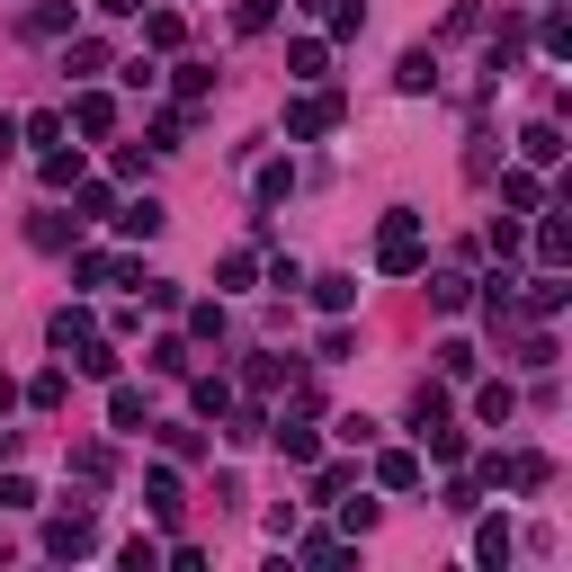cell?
Masks as SVG:
<instances>
[{
	"label": "cell",
	"mask_w": 572,
	"mask_h": 572,
	"mask_svg": "<svg viewBox=\"0 0 572 572\" xmlns=\"http://www.w3.org/2000/svg\"><path fill=\"white\" fill-rule=\"evenodd\" d=\"M153 376H188V340H153V358H143Z\"/></svg>",
	"instance_id": "27"
},
{
	"label": "cell",
	"mask_w": 572,
	"mask_h": 572,
	"mask_svg": "<svg viewBox=\"0 0 572 572\" xmlns=\"http://www.w3.org/2000/svg\"><path fill=\"white\" fill-rule=\"evenodd\" d=\"M108 420H117V429H153V411H143V394H134V385H117V394H108Z\"/></svg>",
	"instance_id": "22"
},
{
	"label": "cell",
	"mask_w": 572,
	"mask_h": 572,
	"mask_svg": "<svg viewBox=\"0 0 572 572\" xmlns=\"http://www.w3.org/2000/svg\"><path fill=\"white\" fill-rule=\"evenodd\" d=\"M179 36H188L179 10H153V19H143V45H153V54H179Z\"/></svg>",
	"instance_id": "17"
},
{
	"label": "cell",
	"mask_w": 572,
	"mask_h": 572,
	"mask_svg": "<svg viewBox=\"0 0 572 572\" xmlns=\"http://www.w3.org/2000/svg\"><path fill=\"white\" fill-rule=\"evenodd\" d=\"M394 81H403V99H420V90H439V54H429V45H411Z\"/></svg>",
	"instance_id": "9"
},
{
	"label": "cell",
	"mask_w": 572,
	"mask_h": 572,
	"mask_svg": "<svg viewBox=\"0 0 572 572\" xmlns=\"http://www.w3.org/2000/svg\"><path fill=\"white\" fill-rule=\"evenodd\" d=\"M268 439H277V457H286V465H314V448H322V439H314V429H305V420H277V429H268Z\"/></svg>",
	"instance_id": "12"
},
{
	"label": "cell",
	"mask_w": 572,
	"mask_h": 572,
	"mask_svg": "<svg viewBox=\"0 0 572 572\" xmlns=\"http://www.w3.org/2000/svg\"><path fill=\"white\" fill-rule=\"evenodd\" d=\"M519 153H528V162H563V125H546V117H537V125L519 134Z\"/></svg>",
	"instance_id": "20"
},
{
	"label": "cell",
	"mask_w": 572,
	"mask_h": 572,
	"mask_svg": "<svg viewBox=\"0 0 572 572\" xmlns=\"http://www.w3.org/2000/svg\"><path fill=\"white\" fill-rule=\"evenodd\" d=\"M546 474H554L546 457H483V474H474V483H510V492H537Z\"/></svg>",
	"instance_id": "4"
},
{
	"label": "cell",
	"mask_w": 572,
	"mask_h": 572,
	"mask_svg": "<svg viewBox=\"0 0 572 572\" xmlns=\"http://www.w3.org/2000/svg\"><path fill=\"white\" fill-rule=\"evenodd\" d=\"M143 510H153L162 528H179V510H188V501H179V474H170V465H153V474H143Z\"/></svg>",
	"instance_id": "6"
},
{
	"label": "cell",
	"mask_w": 572,
	"mask_h": 572,
	"mask_svg": "<svg viewBox=\"0 0 572 572\" xmlns=\"http://www.w3.org/2000/svg\"><path fill=\"white\" fill-rule=\"evenodd\" d=\"M63 63H72V72H108V45H99V36H81V45L63 54Z\"/></svg>",
	"instance_id": "42"
},
{
	"label": "cell",
	"mask_w": 572,
	"mask_h": 572,
	"mask_svg": "<svg viewBox=\"0 0 572 572\" xmlns=\"http://www.w3.org/2000/svg\"><path fill=\"white\" fill-rule=\"evenodd\" d=\"M0 510H36V483L28 474H0Z\"/></svg>",
	"instance_id": "35"
},
{
	"label": "cell",
	"mask_w": 572,
	"mask_h": 572,
	"mask_svg": "<svg viewBox=\"0 0 572 572\" xmlns=\"http://www.w3.org/2000/svg\"><path fill=\"white\" fill-rule=\"evenodd\" d=\"M206 90H215V72H206V63H179V99H188V108H197V99H206Z\"/></svg>",
	"instance_id": "38"
},
{
	"label": "cell",
	"mask_w": 572,
	"mask_h": 572,
	"mask_svg": "<svg viewBox=\"0 0 572 572\" xmlns=\"http://www.w3.org/2000/svg\"><path fill=\"white\" fill-rule=\"evenodd\" d=\"M251 403H268V394H286V385H296V367H286V358H251Z\"/></svg>",
	"instance_id": "11"
},
{
	"label": "cell",
	"mask_w": 572,
	"mask_h": 572,
	"mask_svg": "<svg viewBox=\"0 0 572 572\" xmlns=\"http://www.w3.org/2000/svg\"><path fill=\"white\" fill-rule=\"evenodd\" d=\"M28 242H36V251H72V242H81V224H63V215H36Z\"/></svg>",
	"instance_id": "21"
},
{
	"label": "cell",
	"mask_w": 572,
	"mask_h": 572,
	"mask_svg": "<svg viewBox=\"0 0 572 572\" xmlns=\"http://www.w3.org/2000/svg\"><path fill=\"white\" fill-rule=\"evenodd\" d=\"M90 546H99V519H90V501H72V510H54V519H45V554H54V563H81Z\"/></svg>",
	"instance_id": "2"
},
{
	"label": "cell",
	"mask_w": 572,
	"mask_h": 572,
	"mask_svg": "<svg viewBox=\"0 0 572 572\" xmlns=\"http://www.w3.org/2000/svg\"><path fill=\"white\" fill-rule=\"evenodd\" d=\"M188 394H197V411H206V420H224V411H233V385H224V376H197Z\"/></svg>",
	"instance_id": "25"
},
{
	"label": "cell",
	"mask_w": 572,
	"mask_h": 572,
	"mask_svg": "<svg viewBox=\"0 0 572 572\" xmlns=\"http://www.w3.org/2000/svg\"><path fill=\"white\" fill-rule=\"evenodd\" d=\"M314 305H322V314H349V305H358V277H314Z\"/></svg>",
	"instance_id": "23"
},
{
	"label": "cell",
	"mask_w": 572,
	"mask_h": 572,
	"mask_svg": "<svg viewBox=\"0 0 572 572\" xmlns=\"http://www.w3.org/2000/svg\"><path fill=\"white\" fill-rule=\"evenodd\" d=\"M72 125L81 134H117V99L108 90H72Z\"/></svg>",
	"instance_id": "8"
},
{
	"label": "cell",
	"mask_w": 572,
	"mask_h": 572,
	"mask_svg": "<svg viewBox=\"0 0 572 572\" xmlns=\"http://www.w3.org/2000/svg\"><path fill=\"white\" fill-rule=\"evenodd\" d=\"M305 10L331 19V36H358V28H367V10H358V0H305Z\"/></svg>",
	"instance_id": "18"
},
{
	"label": "cell",
	"mask_w": 572,
	"mask_h": 572,
	"mask_svg": "<svg viewBox=\"0 0 572 572\" xmlns=\"http://www.w3.org/2000/svg\"><path fill=\"white\" fill-rule=\"evenodd\" d=\"M81 331H90V314H81V305H63V314L45 322V340H54V349H72V340H81Z\"/></svg>",
	"instance_id": "28"
},
{
	"label": "cell",
	"mask_w": 572,
	"mask_h": 572,
	"mask_svg": "<svg viewBox=\"0 0 572 572\" xmlns=\"http://www.w3.org/2000/svg\"><path fill=\"white\" fill-rule=\"evenodd\" d=\"M349 483H358V474H349V465H322V474H314V501H340V492H349Z\"/></svg>",
	"instance_id": "44"
},
{
	"label": "cell",
	"mask_w": 572,
	"mask_h": 572,
	"mask_svg": "<svg viewBox=\"0 0 572 572\" xmlns=\"http://www.w3.org/2000/svg\"><path fill=\"white\" fill-rule=\"evenodd\" d=\"M429 305H439V314H465V305H474V277L439 268V277H429Z\"/></svg>",
	"instance_id": "14"
},
{
	"label": "cell",
	"mask_w": 572,
	"mask_h": 572,
	"mask_svg": "<svg viewBox=\"0 0 572 572\" xmlns=\"http://www.w3.org/2000/svg\"><path fill=\"white\" fill-rule=\"evenodd\" d=\"M224 420H233V429H224V439H233V448H251V439H268V420H260V403H251V411H224Z\"/></svg>",
	"instance_id": "32"
},
{
	"label": "cell",
	"mask_w": 572,
	"mask_h": 572,
	"mask_svg": "<svg viewBox=\"0 0 572 572\" xmlns=\"http://www.w3.org/2000/svg\"><path fill=\"white\" fill-rule=\"evenodd\" d=\"M72 367H81V376H117V349L99 331H81V340H72Z\"/></svg>",
	"instance_id": "15"
},
{
	"label": "cell",
	"mask_w": 572,
	"mask_h": 572,
	"mask_svg": "<svg viewBox=\"0 0 572 572\" xmlns=\"http://www.w3.org/2000/svg\"><path fill=\"white\" fill-rule=\"evenodd\" d=\"M439 376H474V349L465 340H439Z\"/></svg>",
	"instance_id": "40"
},
{
	"label": "cell",
	"mask_w": 572,
	"mask_h": 572,
	"mask_svg": "<svg viewBox=\"0 0 572 572\" xmlns=\"http://www.w3.org/2000/svg\"><path fill=\"white\" fill-rule=\"evenodd\" d=\"M81 179V153H45V188H72Z\"/></svg>",
	"instance_id": "43"
},
{
	"label": "cell",
	"mask_w": 572,
	"mask_h": 572,
	"mask_svg": "<svg viewBox=\"0 0 572 572\" xmlns=\"http://www.w3.org/2000/svg\"><path fill=\"white\" fill-rule=\"evenodd\" d=\"M420 448L439 457V465H457V457H465V429H457V420H420Z\"/></svg>",
	"instance_id": "13"
},
{
	"label": "cell",
	"mask_w": 572,
	"mask_h": 572,
	"mask_svg": "<svg viewBox=\"0 0 572 572\" xmlns=\"http://www.w3.org/2000/svg\"><path fill=\"white\" fill-rule=\"evenodd\" d=\"M10 403H19V385H10V376H0V411H10Z\"/></svg>",
	"instance_id": "47"
},
{
	"label": "cell",
	"mask_w": 572,
	"mask_h": 572,
	"mask_svg": "<svg viewBox=\"0 0 572 572\" xmlns=\"http://www.w3.org/2000/svg\"><path fill=\"white\" fill-rule=\"evenodd\" d=\"M286 72H296V81H331V45H314V36H305L296 54H286Z\"/></svg>",
	"instance_id": "19"
},
{
	"label": "cell",
	"mask_w": 572,
	"mask_h": 572,
	"mask_svg": "<svg viewBox=\"0 0 572 572\" xmlns=\"http://www.w3.org/2000/svg\"><path fill=\"white\" fill-rule=\"evenodd\" d=\"M305 563H314V572H331V563H349V546H340V537H305Z\"/></svg>",
	"instance_id": "37"
},
{
	"label": "cell",
	"mask_w": 572,
	"mask_h": 572,
	"mask_svg": "<svg viewBox=\"0 0 572 572\" xmlns=\"http://www.w3.org/2000/svg\"><path fill=\"white\" fill-rule=\"evenodd\" d=\"M510 554H519V537H510V519H483V528H474V563H483V572H501V563H510Z\"/></svg>",
	"instance_id": "7"
},
{
	"label": "cell",
	"mask_w": 572,
	"mask_h": 572,
	"mask_svg": "<svg viewBox=\"0 0 572 572\" xmlns=\"http://www.w3.org/2000/svg\"><path fill=\"white\" fill-rule=\"evenodd\" d=\"M537 260H546V268H563V260H572V233L554 224V215H546V224H537Z\"/></svg>",
	"instance_id": "26"
},
{
	"label": "cell",
	"mask_w": 572,
	"mask_h": 572,
	"mask_svg": "<svg viewBox=\"0 0 572 572\" xmlns=\"http://www.w3.org/2000/svg\"><path fill=\"white\" fill-rule=\"evenodd\" d=\"M19 28H28V36H63V28H72V10H63V0H45V10H28Z\"/></svg>",
	"instance_id": "31"
},
{
	"label": "cell",
	"mask_w": 572,
	"mask_h": 572,
	"mask_svg": "<svg viewBox=\"0 0 572 572\" xmlns=\"http://www.w3.org/2000/svg\"><path fill=\"white\" fill-rule=\"evenodd\" d=\"M286 188H296V162H268L260 170V206H286Z\"/></svg>",
	"instance_id": "29"
},
{
	"label": "cell",
	"mask_w": 572,
	"mask_h": 572,
	"mask_svg": "<svg viewBox=\"0 0 572 572\" xmlns=\"http://www.w3.org/2000/svg\"><path fill=\"white\" fill-rule=\"evenodd\" d=\"M117 563H125V572H153V563H162V546H153V537H134V546H117Z\"/></svg>",
	"instance_id": "41"
},
{
	"label": "cell",
	"mask_w": 572,
	"mask_h": 572,
	"mask_svg": "<svg viewBox=\"0 0 572 572\" xmlns=\"http://www.w3.org/2000/svg\"><path fill=\"white\" fill-rule=\"evenodd\" d=\"M376 483H385V492H420V457H411V448H385V457H376Z\"/></svg>",
	"instance_id": "10"
},
{
	"label": "cell",
	"mask_w": 572,
	"mask_h": 572,
	"mask_svg": "<svg viewBox=\"0 0 572 572\" xmlns=\"http://www.w3.org/2000/svg\"><path fill=\"white\" fill-rule=\"evenodd\" d=\"M376 268H385V277H411V268H420V215H411V206H394L385 224H376Z\"/></svg>",
	"instance_id": "1"
},
{
	"label": "cell",
	"mask_w": 572,
	"mask_h": 572,
	"mask_svg": "<svg viewBox=\"0 0 572 572\" xmlns=\"http://www.w3.org/2000/svg\"><path fill=\"white\" fill-rule=\"evenodd\" d=\"M63 394H72V385H63V367H45V376H36V385H28V403H36V411H54V403H63Z\"/></svg>",
	"instance_id": "36"
},
{
	"label": "cell",
	"mask_w": 572,
	"mask_h": 572,
	"mask_svg": "<svg viewBox=\"0 0 572 572\" xmlns=\"http://www.w3.org/2000/svg\"><path fill=\"white\" fill-rule=\"evenodd\" d=\"M331 125H340V99H331V90H314V99L286 108V134H296V143H314V134H331Z\"/></svg>",
	"instance_id": "3"
},
{
	"label": "cell",
	"mask_w": 572,
	"mask_h": 572,
	"mask_svg": "<svg viewBox=\"0 0 572 572\" xmlns=\"http://www.w3.org/2000/svg\"><path fill=\"white\" fill-rule=\"evenodd\" d=\"M474 411H483V420L501 429V420H510V411H519V385H510V376H492V385L474 394Z\"/></svg>",
	"instance_id": "16"
},
{
	"label": "cell",
	"mask_w": 572,
	"mask_h": 572,
	"mask_svg": "<svg viewBox=\"0 0 572 572\" xmlns=\"http://www.w3.org/2000/svg\"><path fill=\"white\" fill-rule=\"evenodd\" d=\"M108 224H117L125 242H153V233L170 224V206H162V197H134V206H117V215H108Z\"/></svg>",
	"instance_id": "5"
},
{
	"label": "cell",
	"mask_w": 572,
	"mask_h": 572,
	"mask_svg": "<svg viewBox=\"0 0 572 572\" xmlns=\"http://www.w3.org/2000/svg\"><path fill=\"white\" fill-rule=\"evenodd\" d=\"M563 296H572V286H563V268H546V277L528 286V314H563Z\"/></svg>",
	"instance_id": "24"
},
{
	"label": "cell",
	"mask_w": 572,
	"mask_h": 572,
	"mask_svg": "<svg viewBox=\"0 0 572 572\" xmlns=\"http://www.w3.org/2000/svg\"><path fill=\"white\" fill-rule=\"evenodd\" d=\"M72 465H81V483H108V474H117V457H108V448H72Z\"/></svg>",
	"instance_id": "34"
},
{
	"label": "cell",
	"mask_w": 572,
	"mask_h": 572,
	"mask_svg": "<svg viewBox=\"0 0 572 572\" xmlns=\"http://www.w3.org/2000/svg\"><path fill=\"white\" fill-rule=\"evenodd\" d=\"M501 197H510V206H519V215H537V197H546V188H537V179H528V170H501Z\"/></svg>",
	"instance_id": "30"
},
{
	"label": "cell",
	"mask_w": 572,
	"mask_h": 572,
	"mask_svg": "<svg viewBox=\"0 0 572 572\" xmlns=\"http://www.w3.org/2000/svg\"><path fill=\"white\" fill-rule=\"evenodd\" d=\"M99 10H108V19H134V10H143V0H99Z\"/></svg>",
	"instance_id": "46"
},
{
	"label": "cell",
	"mask_w": 572,
	"mask_h": 572,
	"mask_svg": "<svg viewBox=\"0 0 572 572\" xmlns=\"http://www.w3.org/2000/svg\"><path fill=\"white\" fill-rule=\"evenodd\" d=\"M233 28H242V36H260V28H277V0H242V10H233Z\"/></svg>",
	"instance_id": "33"
},
{
	"label": "cell",
	"mask_w": 572,
	"mask_h": 572,
	"mask_svg": "<svg viewBox=\"0 0 572 572\" xmlns=\"http://www.w3.org/2000/svg\"><path fill=\"white\" fill-rule=\"evenodd\" d=\"M188 331L197 340H224V305H188Z\"/></svg>",
	"instance_id": "39"
},
{
	"label": "cell",
	"mask_w": 572,
	"mask_h": 572,
	"mask_svg": "<svg viewBox=\"0 0 572 572\" xmlns=\"http://www.w3.org/2000/svg\"><path fill=\"white\" fill-rule=\"evenodd\" d=\"M10 153H19V117L0 108V162H10Z\"/></svg>",
	"instance_id": "45"
}]
</instances>
